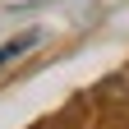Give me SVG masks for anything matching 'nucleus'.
I'll use <instances>...</instances> for the list:
<instances>
[{
  "mask_svg": "<svg viewBox=\"0 0 129 129\" xmlns=\"http://www.w3.org/2000/svg\"><path fill=\"white\" fill-rule=\"evenodd\" d=\"M37 37H42V32L32 28V32H19L14 42H0V64H9V60H19L23 51H32V46H37Z\"/></svg>",
  "mask_w": 129,
  "mask_h": 129,
  "instance_id": "nucleus-1",
  "label": "nucleus"
}]
</instances>
